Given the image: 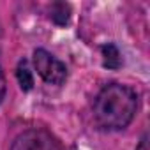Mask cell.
I'll return each instance as SVG.
<instances>
[{
    "label": "cell",
    "instance_id": "1",
    "mask_svg": "<svg viewBox=\"0 0 150 150\" xmlns=\"http://www.w3.org/2000/svg\"><path fill=\"white\" fill-rule=\"evenodd\" d=\"M138 99L132 88L120 83L106 85L94 101V120L104 131H118L134 118Z\"/></svg>",
    "mask_w": 150,
    "mask_h": 150
},
{
    "label": "cell",
    "instance_id": "2",
    "mask_svg": "<svg viewBox=\"0 0 150 150\" xmlns=\"http://www.w3.org/2000/svg\"><path fill=\"white\" fill-rule=\"evenodd\" d=\"M34 65L39 72V76L51 85H62L67 78V67L64 62L55 58L46 50H35L34 51Z\"/></svg>",
    "mask_w": 150,
    "mask_h": 150
},
{
    "label": "cell",
    "instance_id": "3",
    "mask_svg": "<svg viewBox=\"0 0 150 150\" xmlns=\"http://www.w3.org/2000/svg\"><path fill=\"white\" fill-rule=\"evenodd\" d=\"M11 150H64L60 141L44 129H28L21 132Z\"/></svg>",
    "mask_w": 150,
    "mask_h": 150
},
{
    "label": "cell",
    "instance_id": "4",
    "mask_svg": "<svg viewBox=\"0 0 150 150\" xmlns=\"http://www.w3.org/2000/svg\"><path fill=\"white\" fill-rule=\"evenodd\" d=\"M101 51H103V58H104V62H103L104 67H108V69H118L122 65V58H120V53H118V50H117L115 44H104L101 48Z\"/></svg>",
    "mask_w": 150,
    "mask_h": 150
},
{
    "label": "cell",
    "instance_id": "5",
    "mask_svg": "<svg viewBox=\"0 0 150 150\" xmlns=\"http://www.w3.org/2000/svg\"><path fill=\"white\" fill-rule=\"evenodd\" d=\"M16 76H18V83H20L21 90L28 92V90L34 88V76H32V71L28 69L27 60H21V62H20L18 71H16Z\"/></svg>",
    "mask_w": 150,
    "mask_h": 150
},
{
    "label": "cell",
    "instance_id": "6",
    "mask_svg": "<svg viewBox=\"0 0 150 150\" xmlns=\"http://www.w3.org/2000/svg\"><path fill=\"white\" fill-rule=\"evenodd\" d=\"M69 16H71V9L64 2H55L51 6V9H50V18L57 25H65L69 21Z\"/></svg>",
    "mask_w": 150,
    "mask_h": 150
},
{
    "label": "cell",
    "instance_id": "7",
    "mask_svg": "<svg viewBox=\"0 0 150 150\" xmlns=\"http://www.w3.org/2000/svg\"><path fill=\"white\" fill-rule=\"evenodd\" d=\"M6 90H7V83H6L4 71H2V67H0V103H2L4 97H6Z\"/></svg>",
    "mask_w": 150,
    "mask_h": 150
},
{
    "label": "cell",
    "instance_id": "8",
    "mask_svg": "<svg viewBox=\"0 0 150 150\" xmlns=\"http://www.w3.org/2000/svg\"><path fill=\"white\" fill-rule=\"evenodd\" d=\"M136 150H150V148H148V138H146V134L141 138V141H139V145H138Z\"/></svg>",
    "mask_w": 150,
    "mask_h": 150
}]
</instances>
